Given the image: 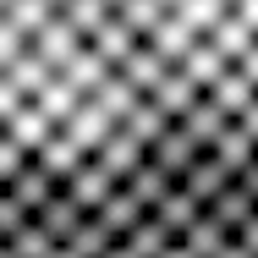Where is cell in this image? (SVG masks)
Instances as JSON below:
<instances>
[{
	"mask_svg": "<svg viewBox=\"0 0 258 258\" xmlns=\"http://www.w3.org/2000/svg\"><path fill=\"white\" fill-rule=\"evenodd\" d=\"M258 99V0H0V159L72 165Z\"/></svg>",
	"mask_w": 258,
	"mask_h": 258,
	"instance_id": "cell-1",
	"label": "cell"
}]
</instances>
